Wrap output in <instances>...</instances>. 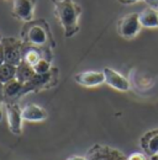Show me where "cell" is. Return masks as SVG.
I'll return each mask as SVG.
<instances>
[{
  "mask_svg": "<svg viewBox=\"0 0 158 160\" xmlns=\"http://www.w3.org/2000/svg\"><path fill=\"white\" fill-rule=\"evenodd\" d=\"M74 80L79 85L92 88L105 82V75H104V72H83V73L76 74Z\"/></svg>",
  "mask_w": 158,
  "mask_h": 160,
  "instance_id": "cell-10",
  "label": "cell"
},
{
  "mask_svg": "<svg viewBox=\"0 0 158 160\" xmlns=\"http://www.w3.org/2000/svg\"><path fill=\"white\" fill-rule=\"evenodd\" d=\"M20 36V40L25 44L42 49L46 53L48 60H52V48L55 47V41L52 37L50 26L46 21L40 19L25 22V25L21 28Z\"/></svg>",
  "mask_w": 158,
  "mask_h": 160,
  "instance_id": "cell-1",
  "label": "cell"
},
{
  "mask_svg": "<svg viewBox=\"0 0 158 160\" xmlns=\"http://www.w3.org/2000/svg\"><path fill=\"white\" fill-rule=\"evenodd\" d=\"M150 160H158V154H155V155H151Z\"/></svg>",
  "mask_w": 158,
  "mask_h": 160,
  "instance_id": "cell-25",
  "label": "cell"
},
{
  "mask_svg": "<svg viewBox=\"0 0 158 160\" xmlns=\"http://www.w3.org/2000/svg\"><path fill=\"white\" fill-rule=\"evenodd\" d=\"M55 15L64 30L66 37H72L79 31V16L82 9L73 0H53Z\"/></svg>",
  "mask_w": 158,
  "mask_h": 160,
  "instance_id": "cell-2",
  "label": "cell"
},
{
  "mask_svg": "<svg viewBox=\"0 0 158 160\" xmlns=\"http://www.w3.org/2000/svg\"><path fill=\"white\" fill-rule=\"evenodd\" d=\"M4 101V84L0 82V102Z\"/></svg>",
  "mask_w": 158,
  "mask_h": 160,
  "instance_id": "cell-22",
  "label": "cell"
},
{
  "mask_svg": "<svg viewBox=\"0 0 158 160\" xmlns=\"http://www.w3.org/2000/svg\"><path fill=\"white\" fill-rule=\"evenodd\" d=\"M57 73L58 70L56 68H52L51 72L46 74H36L30 81L24 84V95L30 91H40L42 89L53 86L57 81Z\"/></svg>",
  "mask_w": 158,
  "mask_h": 160,
  "instance_id": "cell-3",
  "label": "cell"
},
{
  "mask_svg": "<svg viewBox=\"0 0 158 160\" xmlns=\"http://www.w3.org/2000/svg\"><path fill=\"white\" fill-rule=\"evenodd\" d=\"M85 158L87 160H127L120 150L103 144H95L92 147Z\"/></svg>",
  "mask_w": 158,
  "mask_h": 160,
  "instance_id": "cell-5",
  "label": "cell"
},
{
  "mask_svg": "<svg viewBox=\"0 0 158 160\" xmlns=\"http://www.w3.org/2000/svg\"><path fill=\"white\" fill-rule=\"evenodd\" d=\"M35 75H36V72H35L34 67H31L26 62L22 60L19 65H18V69H16V79L19 80V81H21L22 84H26L27 81H30Z\"/></svg>",
  "mask_w": 158,
  "mask_h": 160,
  "instance_id": "cell-16",
  "label": "cell"
},
{
  "mask_svg": "<svg viewBox=\"0 0 158 160\" xmlns=\"http://www.w3.org/2000/svg\"><path fill=\"white\" fill-rule=\"evenodd\" d=\"M36 9V0H13L11 14L21 21H32Z\"/></svg>",
  "mask_w": 158,
  "mask_h": 160,
  "instance_id": "cell-7",
  "label": "cell"
},
{
  "mask_svg": "<svg viewBox=\"0 0 158 160\" xmlns=\"http://www.w3.org/2000/svg\"><path fill=\"white\" fill-rule=\"evenodd\" d=\"M1 40H3V37H1V36H0V41H1Z\"/></svg>",
  "mask_w": 158,
  "mask_h": 160,
  "instance_id": "cell-27",
  "label": "cell"
},
{
  "mask_svg": "<svg viewBox=\"0 0 158 160\" xmlns=\"http://www.w3.org/2000/svg\"><path fill=\"white\" fill-rule=\"evenodd\" d=\"M16 65L9 64V63H4L3 65H0V82L5 84L10 80L16 78Z\"/></svg>",
  "mask_w": 158,
  "mask_h": 160,
  "instance_id": "cell-17",
  "label": "cell"
},
{
  "mask_svg": "<svg viewBox=\"0 0 158 160\" xmlns=\"http://www.w3.org/2000/svg\"><path fill=\"white\" fill-rule=\"evenodd\" d=\"M34 69H35L36 74H46V73L51 72V69H52V67H51V62L47 59H45V58H42L37 64L34 65Z\"/></svg>",
  "mask_w": 158,
  "mask_h": 160,
  "instance_id": "cell-18",
  "label": "cell"
},
{
  "mask_svg": "<svg viewBox=\"0 0 158 160\" xmlns=\"http://www.w3.org/2000/svg\"><path fill=\"white\" fill-rule=\"evenodd\" d=\"M121 4H126V5H129V4H135V2H137L140 0H118Z\"/></svg>",
  "mask_w": 158,
  "mask_h": 160,
  "instance_id": "cell-23",
  "label": "cell"
},
{
  "mask_svg": "<svg viewBox=\"0 0 158 160\" xmlns=\"http://www.w3.org/2000/svg\"><path fill=\"white\" fill-rule=\"evenodd\" d=\"M6 117L9 129L15 134L20 136L22 133V112L20 107L14 102H6Z\"/></svg>",
  "mask_w": 158,
  "mask_h": 160,
  "instance_id": "cell-8",
  "label": "cell"
},
{
  "mask_svg": "<svg viewBox=\"0 0 158 160\" xmlns=\"http://www.w3.org/2000/svg\"><path fill=\"white\" fill-rule=\"evenodd\" d=\"M24 95V84L16 79H13L4 84V101L10 102Z\"/></svg>",
  "mask_w": 158,
  "mask_h": 160,
  "instance_id": "cell-12",
  "label": "cell"
},
{
  "mask_svg": "<svg viewBox=\"0 0 158 160\" xmlns=\"http://www.w3.org/2000/svg\"><path fill=\"white\" fill-rule=\"evenodd\" d=\"M104 75H105V82L108 85H110L111 88L120 90V91H127L130 89V82L124 75H121L114 69L110 68H105L104 70Z\"/></svg>",
  "mask_w": 158,
  "mask_h": 160,
  "instance_id": "cell-9",
  "label": "cell"
},
{
  "mask_svg": "<svg viewBox=\"0 0 158 160\" xmlns=\"http://www.w3.org/2000/svg\"><path fill=\"white\" fill-rule=\"evenodd\" d=\"M22 118L25 121H30V122H40L47 118V112L45 108L40 107L35 103H29L26 105L22 110Z\"/></svg>",
  "mask_w": 158,
  "mask_h": 160,
  "instance_id": "cell-13",
  "label": "cell"
},
{
  "mask_svg": "<svg viewBox=\"0 0 158 160\" xmlns=\"http://www.w3.org/2000/svg\"><path fill=\"white\" fill-rule=\"evenodd\" d=\"M127 160H147V158L141 153H134L127 158Z\"/></svg>",
  "mask_w": 158,
  "mask_h": 160,
  "instance_id": "cell-19",
  "label": "cell"
},
{
  "mask_svg": "<svg viewBox=\"0 0 158 160\" xmlns=\"http://www.w3.org/2000/svg\"><path fill=\"white\" fill-rule=\"evenodd\" d=\"M150 6H152V8H156L158 9V0H145Z\"/></svg>",
  "mask_w": 158,
  "mask_h": 160,
  "instance_id": "cell-21",
  "label": "cell"
},
{
  "mask_svg": "<svg viewBox=\"0 0 158 160\" xmlns=\"http://www.w3.org/2000/svg\"><path fill=\"white\" fill-rule=\"evenodd\" d=\"M67 160H87V158L85 157H72V158H69V159H67Z\"/></svg>",
  "mask_w": 158,
  "mask_h": 160,
  "instance_id": "cell-24",
  "label": "cell"
},
{
  "mask_svg": "<svg viewBox=\"0 0 158 160\" xmlns=\"http://www.w3.org/2000/svg\"><path fill=\"white\" fill-rule=\"evenodd\" d=\"M22 43H24V42H22ZM42 58L48 60L46 53H45L42 49L24 43V46H22V60H24V62H26L27 64H30L31 67H34V65L37 64Z\"/></svg>",
  "mask_w": 158,
  "mask_h": 160,
  "instance_id": "cell-11",
  "label": "cell"
},
{
  "mask_svg": "<svg viewBox=\"0 0 158 160\" xmlns=\"http://www.w3.org/2000/svg\"><path fill=\"white\" fill-rule=\"evenodd\" d=\"M5 63V54H4V47H3V43L0 41V65H3Z\"/></svg>",
  "mask_w": 158,
  "mask_h": 160,
  "instance_id": "cell-20",
  "label": "cell"
},
{
  "mask_svg": "<svg viewBox=\"0 0 158 160\" xmlns=\"http://www.w3.org/2000/svg\"><path fill=\"white\" fill-rule=\"evenodd\" d=\"M140 22L143 27H148V28L158 27V9L152 6L146 8L140 14Z\"/></svg>",
  "mask_w": 158,
  "mask_h": 160,
  "instance_id": "cell-15",
  "label": "cell"
},
{
  "mask_svg": "<svg viewBox=\"0 0 158 160\" xmlns=\"http://www.w3.org/2000/svg\"><path fill=\"white\" fill-rule=\"evenodd\" d=\"M141 147L150 155L158 154V129L147 132L141 138Z\"/></svg>",
  "mask_w": 158,
  "mask_h": 160,
  "instance_id": "cell-14",
  "label": "cell"
},
{
  "mask_svg": "<svg viewBox=\"0 0 158 160\" xmlns=\"http://www.w3.org/2000/svg\"><path fill=\"white\" fill-rule=\"evenodd\" d=\"M1 103V102H0ZM0 120H1V110H0Z\"/></svg>",
  "mask_w": 158,
  "mask_h": 160,
  "instance_id": "cell-26",
  "label": "cell"
},
{
  "mask_svg": "<svg viewBox=\"0 0 158 160\" xmlns=\"http://www.w3.org/2000/svg\"><path fill=\"white\" fill-rule=\"evenodd\" d=\"M5 54V63L19 65L22 62V41L15 37H3L1 40Z\"/></svg>",
  "mask_w": 158,
  "mask_h": 160,
  "instance_id": "cell-4",
  "label": "cell"
},
{
  "mask_svg": "<svg viewBox=\"0 0 158 160\" xmlns=\"http://www.w3.org/2000/svg\"><path fill=\"white\" fill-rule=\"evenodd\" d=\"M140 14H129L118 21V31L124 38H134L141 28Z\"/></svg>",
  "mask_w": 158,
  "mask_h": 160,
  "instance_id": "cell-6",
  "label": "cell"
}]
</instances>
